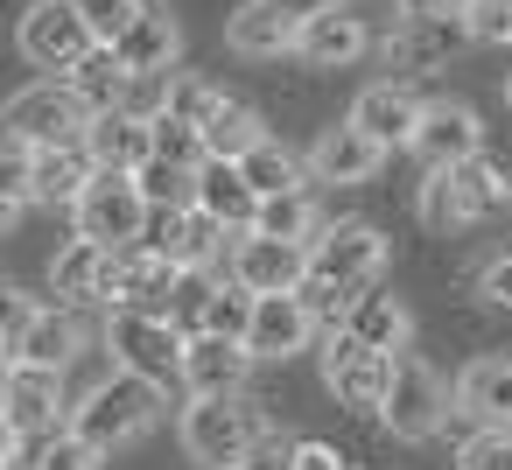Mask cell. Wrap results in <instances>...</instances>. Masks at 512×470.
<instances>
[{"label":"cell","instance_id":"cell-1","mask_svg":"<svg viewBox=\"0 0 512 470\" xmlns=\"http://www.w3.org/2000/svg\"><path fill=\"white\" fill-rule=\"evenodd\" d=\"M379 274H386V232H379V225H365V218L323 225V232L309 239V281H302V295H309L316 316L344 323V309H351L365 288H379Z\"/></svg>","mask_w":512,"mask_h":470},{"label":"cell","instance_id":"cell-2","mask_svg":"<svg viewBox=\"0 0 512 470\" xmlns=\"http://www.w3.org/2000/svg\"><path fill=\"white\" fill-rule=\"evenodd\" d=\"M176 435H183V449H190L204 470H232L239 456H253V449L267 442V414H260L246 393H190Z\"/></svg>","mask_w":512,"mask_h":470},{"label":"cell","instance_id":"cell-3","mask_svg":"<svg viewBox=\"0 0 512 470\" xmlns=\"http://www.w3.org/2000/svg\"><path fill=\"white\" fill-rule=\"evenodd\" d=\"M498 204H512V176H505V169H491L484 155L449 162V169H428V183H421V197H414V211H421V225H428V232L477 225V218H491Z\"/></svg>","mask_w":512,"mask_h":470},{"label":"cell","instance_id":"cell-4","mask_svg":"<svg viewBox=\"0 0 512 470\" xmlns=\"http://www.w3.org/2000/svg\"><path fill=\"white\" fill-rule=\"evenodd\" d=\"M155 414H162V379H141V372L113 365V379H99V386L71 407V428L92 435V442L113 456V449H127L141 428H155Z\"/></svg>","mask_w":512,"mask_h":470},{"label":"cell","instance_id":"cell-5","mask_svg":"<svg viewBox=\"0 0 512 470\" xmlns=\"http://www.w3.org/2000/svg\"><path fill=\"white\" fill-rule=\"evenodd\" d=\"M183 344H190V330L176 323V309H134V302H113V316H106V351H113V365H127V372H141V379H183Z\"/></svg>","mask_w":512,"mask_h":470},{"label":"cell","instance_id":"cell-6","mask_svg":"<svg viewBox=\"0 0 512 470\" xmlns=\"http://www.w3.org/2000/svg\"><path fill=\"white\" fill-rule=\"evenodd\" d=\"M71 218H78V232H85V239L134 246V239H148L155 204H148V190H141V176H134V169H99V176H92V190L71 204Z\"/></svg>","mask_w":512,"mask_h":470},{"label":"cell","instance_id":"cell-7","mask_svg":"<svg viewBox=\"0 0 512 470\" xmlns=\"http://www.w3.org/2000/svg\"><path fill=\"white\" fill-rule=\"evenodd\" d=\"M85 127H92V106L71 78H43V85L8 99V141L57 148V141H85Z\"/></svg>","mask_w":512,"mask_h":470},{"label":"cell","instance_id":"cell-8","mask_svg":"<svg viewBox=\"0 0 512 470\" xmlns=\"http://www.w3.org/2000/svg\"><path fill=\"white\" fill-rule=\"evenodd\" d=\"M92 50H106V43L92 36V22H85L78 0H36V8L22 15V57H29L36 71L71 78Z\"/></svg>","mask_w":512,"mask_h":470},{"label":"cell","instance_id":"cell-9","mask_svg":"<svg viewBox=\"0 0 512 470\" xmlns=\"http://www.w3.org/2000/svg\"><path fill=\"white\" fill-rule=\"evenodd\" d=\"M393 365H400V358L358 344L351 330H330V344H323V386L337 393V407H358V414H379V407H386Z\"/></svg>","mask_w":512,"mask_h":470},{"label":"cell","instance_id":"cell-10","mask_svg":"<svg viewBox=\"0 0 512 470\" xmlns=\"http://www.w3.org/2000/svg\"><path fill=\"white\" fill-rule=\"evenodd\" d=\"M470 43H477V36H470L463 15H400V29L386 36V64H393L400 78H435V71H449Z\"/></svg>","mask_w":512,"mask_h":470},{"label":"cell","instance_id":"cell-11","mask_svg":"<svg viewBox=\"0 0 512 470\" xmlns=\"http://www.w3.org/2000/svg\"><path fill=\"white\" fill-rule=\"evenodd\" d=\"M225 267H232L253 295H288V288L309 281V246H302V239H274V232L253 225V232H232Z\"/></svg>","mask_w":512,"mask_h":470},{"label":"cell","instance_id":"cell-12","mask_svg":"<svg viewBox=\"0 0 512 470\" xmlns=\"http://www.w3.org/2000/svg\"><path fill=\"white\" fill-rule=\"evenodd\" d=\"M379 421H386L400 442H428V435L449 421V386H442L421 358H407V351H400V365H393V393H386Z\"/></svg>","mask_w":512,"mask_h":470},{"label":"cell","instance_id":"cell-13","mask_svg":"<svg viewBox=\"0 0 512 470\" xmlns=\"http://www.w3.org/2000/svg\"><path fill=\"white\" fill-rule=\"evenodd\" d=\"M148 239L183 267V274H204L218 253H225V239H232V225L225 218H211L204 204H169V211H155V225H148Z\"/></svg>","mask_w":512,"mask_h":470},{"label":"cell","instance_id":"cell-14","mask_svg":"<svg viewBox=\"0 0 512 470\" xmlns=\"http://www.w3.org/2000/svg\"><path fill=\"white\" fill-rule=\"evenodd\" d=\"M113 281H120V246H106V239H71L57 260H50V288H57V302H71V309H85V302H106L113 309Z\"/></svg>","mask_w":512,"mask_h":470},{"label":"cell","instance_id":"cell-15","mask_svg":"<svg viewBox=\"0 0 512 470\" xmlns=\"http://www.w3.org/2000/svg\"><path fill=\"white\" fill-rule=\"evenodd\" d=\"M309 183H337V190H351V183H372L379 176V162H386V148L358 127V120H344V127H323L316 141H309Z\"/></svg>","mask_w":512,"mask_h":470},{"label":"cell","instance_id":"cell-16","mask_svg":"<svg viewBox=\"0 0 512 470\" xmlns=\"http://www.w3.org/2000/svg\"><path fill=\"white\" fill-rule=\"evenodd\" d=\"M309 337H316V309H309L302 288H288V295H260V309H253V323H246L253 358L288 365L295 351H309Z\"/></svg>","mask_w":512,"mask_h":470},{"label":"cell","instance_id":"cell-17","mask_svg":"<svg viewBox=\"0 0 512 470\" xmlns=\"http://www.w3.org/2000/svg\"><path fill=\"white\" fill-rule=\"evenodd\" d=\"M183 267L155 246V239H134V246H120V281H113V302H134V309H176V295H183Z\"/></svg>","mask_w":512,"mask_h":470},{"label":"cell","instance_id":"cell-18","mask_svg":"<svg viewBox=\"0 0 512 470\" xmlns=\"http://www.w3.org/2000/svg\"><path fill=\"white\" fill-rule=\"evenodd\" d=\"M246 365H253L246 337L190 330V344H183V386L190 393H246Z\"/></svg>","mask_w":512,"mask_h":470},{"label":"cell","instance_id":"cell-19","mask_svg":"<svg viewBox=\"0 0 512 470\" xmlns=\"http://www.w3.org/2000/svg\"><path fill=\"white\" fill-rule=\"evenodd\" d=\"M372 50V29H365V15H351L344 0H330V8H316V15H302V64H316V71H344V64H358Z\"/></svg>","mask_w":512,"mask_h":470},{"label":"cell","instance_id":"cell-20","mask_svg":"<svg viewBox=\"0 0 512 470\" xmlns=\"http://www.w3.org/2000/svg\"><path fill=\"white\" fill-rule=\"evenodd\" d=\"M8 428H22V435L71 428V414H64V372H50V365H8Z\"/></svg>","mask_w":512,"mask_h":470},{"label":"cell","instance_id":"cell-21","mask_svg":"<svg viewBox=\"0 0 512 470\" xmlns=\"http://www.w3.org/2000/svg\"><path fill=\"white\" fill-rule=\"evenodd\" d=\"M225 43H232L239 57H253V64L295 57V50H302V15L281 8V0H246V8L225 22Z\"/></svg>","mask_w":512,"mask_h":470},{"label":"cell","instance_id":"cell-22","mask_svg":"<svg viewBox=\"0 0 512 470\" xmlns=\"http://www.w3.org/2000/svg\"><path fill=\"white\" fill-rule=\"evenodd\" d=\"M421 99L400 85V78H386V85H365L358 99H351V120L379 141V148H414V134H421Z\"/></svg>","mask_w":512,"mask_h":470},{"label":"cell","instance_id":"cell-23","mask_svg":"<svg viewBox=\"0 0 512 470\" xmlns=\"http://www.w3.org/2000/svg\"><path fill=\"white\" fill-rule=\"evenodd\" d=\"M414 155H421L428 169H449V162H470V155H484V120H477L470 106H456V99H442V106H428V113H421V134H414Z\"/></svg>","mask_w":512,"mask_h":470},{"label":"cell","instance_id":"cell-24","mask_svg":"<svg viewBox=\"0 0 512 470\" xmlns=\"http://www.w3.org/2000/svg\"><path fill=\"white\" fill-rule=\"evenodd\" d=\"M85 148L99 155V169H141V162L155 155V113L106 106V113H92V127H85Z\"/></svg>","mask_w":512,"mask_h":470},{"label":"cell","instance_id":"cell-25","mask_svg":"<svg viewBox=\"0 0 512 470\" xmlns=\"http://www.w3.org/2000/svg\"><path fill=\"white\" fill-rule=\"evenodd\" d=\"M134 78H169V64H176V50H183V29H176V15L169 8H155V0H148V8L134 15V29L120 36V43H106Z\"/></svg>","mask_w":512,"mask_h":470},{"label":"cell","instance_id":"cell-26","mask_svg":"<svg viewBox=\"0 0 512 470\" xmlns=\"http://www.w3.org/2000/svg\"><path fill=\"white\" fill-rule=\"evenodd\" d=\"M197 204H204L211 218H225L232 232H253V218H260L253 176H246L239 162H225V155H204V169H197Z\"/></svg>","mask_w":512,"mask_h":470},{"label":"cell","instance_id":"cell-27","mask_svg":"<svg viewBox=\"0 0 512 470\" xmlns=\"http://www.w3.org/2000/svg\"><path fill=\"white\" fill-rule=\"evenodd\" d=\"M456 414L477 428H512V358H477L456 379Z\"/></svg>","mask_w":512,"mask_h":470},{"label":"cell","instance_id":"cell-28","mask_svg":"<svg viewBox=\"0 0 512 470\" xmlns=\"http://www.w3.org/2000/svg\"><path fill=\"white\" fill-rule=\"evenodd\" d=\"M337 330H351L358 344H372V351L400 358V351H407V337H414V316H407V302H400V295H379V288H365V295L344 309V323H337Z\"/></svg>","mask_w":512,"mask_h":470},{"label":"cell","instance_id":"cell-29","mask_svg":"<svg viewBox=\"0 0 512 470\" xmlns=\"http://www.w3.org/2000/svg\"><path fill=\"white\" fill-rule=\"evenodd\" d=\"M99 176V155L85 141H57V148H36V204H78Z\"/></svg>","mask_w":512,"mask_h":470},{"label":"cell","instance_id":"cell-30","mask_svg":"<svg viewBox=\"0 0 512 470\" xmlns=\"http://www.w3.org/2000/svg\"><path fill=\"white\" fill-rule=\"evenodd\" d=\"M78 358V316L71 309H36V323L22 330V344H8V365H50L64 372Z\"/></svg>","mask_w":512,"mask_h":470},{"label":"cell","instance_id":"cell-31","mask_svg":"<svg viewBox=\"0 0 512 470\" xmlns=\"http://www.w3.org/2000/svg\"><path fill=\"white\" fill-rule=\"evenodd\" d=\"M190 309H197V330H225V337H246V323H253V309H260V295L232 274L225 288H190Z\"/></svg>","mask_w":512,"mask_h":470},{"label":"cell","instance_id":"cell-32","mask_svg":"<svg viewBox=\"0 0 512 470\" xmlns=\"http://www.w3.org/2000/svg\"><path fill=\"white\" fill-rule=\"evenodd\" d=\"M267 141V127H260V113L246 106V99H225L211 120H204V148L211 155H225V162H239L246 148H260Z\"/></svg>","mask_w":512,"mask_h":470},{"label":"cell","instance_id":"cell-33","mask_svg":"<svg viewBox=\"0 0 512 470\" xmlns=\"http://www.w3.org/2000/svg\"><path fill=\"white\" fill-rule=\"evenodd\" d=\"M260 232H274V239H316L323 232V211H316V197L309 190H274V197H260V218H253Z\"/></svg>","mask_w":512,"mask_h":470},{"label":"cell","instance_id":"cell-34","mask_svg":"<svg viewBox=\"0 0 512 470\" xmlns=\"http://www.w3.org/2000/svg\"><path fill=\"white\" fill-rule=\"evenodd\" d=\"M71 85L85 92V106H92V113H106V106H127V85H134V71H127L113 50H92V57L71 71Z\"/></svg>","mask_w":512,"mask_h":470},{"label":"cell","instance_id":"cell-35","mask_svg":"<svg viewBox=\"0 0 512 470\" xmlns=\"http://www.w3.org/2000/svg\"><path fill=\"white\" fill-rule=\"evenodd\" d=\"M197 169H204V162H169V155H148L134 176H141L148 204H155V211H169V204H197Z\"/></svg>","mask_w":512,"mask_h":470},{"label":"cell","instance_id":"cell-36","mask_svg":"<svg viewBox=\"0 0 512 470\" xmlns=\"http://www.w3.org/2000/svg\"><path fill=\"white\" fill-rule=\"evenodd\" d=\"M239 169L253 176V190H260V197H274V190H302V169H309V162H295V155L267 134L260 148H246V155H239Z\"/></svg>","mask_w":512,"mask_h":470},{"label":"cell","instance_id":"cell-37","mask_svg":"<svg viewBox=\"0 0 512 470\" xmlns=\"http://www.w3.org/2000/svg\"><path fill=\"white\" fill-rule=\"evenodd\" d=\"M36 470H106V449L92 435H78V428H57V435H43Z\"/></svg>","mask_w":512,"mask_h":470},{"label":"cell","instance_id":"cell-38","mask_svg":"<svg viewBox=\"0 0 512 470\" xmlns=\"http://www.w3.org/2000/svg\"><path fill=\"white\" fill-rule=\"evenodd\" d=\"M218 106H225V92H218L211 78H169V99H162V113H176V120L204 127Z\"/></svg>","mask_w":512,"mask_h":470},{"label":"cell","instance_id":"cell-39","mask_svg":"<svg viewBox=\"0 0 512 470\" xmlns=\"http://www.w3.org/2000/svg\"><path fill=\"white\" fill-rule=\"evenodd\" d=\"M456 470H512V428H477L463 442Z\"/></svg>","mask_w":512,"mask_h":470},{"label":"cell","instance_id":"cell-40","mask_svg":"<svg viewBox=\"0 0 512 470\" xmlns=\"http://www.w3.org/2000/svg\"><path fill=\"white\" fill-rule=\"evenodd\" d=\"M78 8H85V22H92V36H99V43H120L148 0H78Z\"/></svg>","mask_w":512,"mask_h":470},{"label":"cell","instance_id":"cell-41","mask_svg":"<svg viewBox=\"0 0 512 470\" xmlns=\"http://www.w3.org/2000/svg\"><path fill=\"white\" fill-rule=\"evenodd\" d=\"M463 22H470L477 43H512V0H470Z\"/></svg>","mask_w":512,"mask_h":470},{"label":"cell","instance_id":"cell-42","mask_svg":"<svg viewBox=\"0 0 512 470\" xmlns=\"http://www.w3.org/2000/svg\"><path fill=\"white\" fill-rule=\"evenodd\" d=\"M477 302L512 309V253H498V260H484V267H477Z\"/></svg>","mask_w":512,"mask_h":470},{"label":"cell","instance_id":"cell-43","mask_svg":"<svg viewBox=\"0 0 512 470\" xmlns=\"http://www.w3.org/2000/svg\"><path fill=\"white\" fill-rule=\"evenodd\" d=\"M288 463H295V470H344L337 442H323V435H302V442H288Z\"/></svg>","mask_w":512,"mask_h":470},{"label":"cell","instance_id":"cell-44","mask_svg":"<svg viewBox=\"0 0 512 470\" xmlns=\"http://www.w3.org/2000/svg\"><path fill=\"white\" fill-rule=\"evenodd\" d=\"M36 309H43L36 295H22V288H8V330H0V351H8V344H22V330L36 323Z\"/></svg>","mask_w":512,"mask_h":470},{"label":"cell","instance_id":"cell-45","mask_svg":"<svg viewBox=\"0 0 512 470\" xmlns=\"http://www.w3.org/2000/svg\"><path fill=\"white\" fill-rule=\"evenodd\" d=\"M470 0H400V15H463Z\"/></svg>","mask_w":512,"mask_h":470},{"label":"cell","instance_id":"cell-46","mask_svg":"<svg viewBox=\"0 0 512 470\" xmlns=\"http://www.w3.org/2000/svg\"><path fill=\"white\" fill-rule=\"evenodd\" d=\"M232 470H295V463H288V456H274V449L260 442V449H253V456H239Z\"/></svg>","mask_w":512,"mask_h":470},{"label":"cell","instance_id":"cell-47","mask_svg":"<svg viewBox=\"0 0 512 470\" xmlns=\"http://www.w3.org/2000/svg\"><path fill=\"white\" fill-rule=\"evenodd\" d=\"M281 8H295V15H316V8H330V0H281Z\"/></svg>","mask_w":512,"mask_h":470},{"label":"cell","instance_id":"cell-48","mask_svg":"<svg viewBox=\"0 0 512 470\" xmlns=\"http://www.w3.org/2000/svg\"><path fill=\"white\" fill-rule=\"evenodd\" d=\"M8 470H36V463H8Z\"/></svg>","mask_w":512,"mask_h":470},{"label":"cell","instance_id":"cell-49","mask_svg":"<svg viewBox=\"0 0 512 470\" xmlns=\"http://www.w3.org/2000/svg\"><path fill=\"white\" fill-rule=\"evenodd\" d=\"M505 106H512V78H505Z\"/></svg>","mask_w":512,"mask_h":470}]
</instances>
